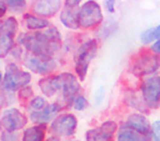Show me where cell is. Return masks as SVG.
Masks as SVG:
<instances>
[{"mask_svg": "<svg viewBox=\"0 0 160 141\" xmlns=\"http://www.w3.org/2000/svg\"><path fill=\"white\" fill-rule=\"evenodd\" d=\"M116 129H118L116 123H114V121H112V120L105 121V123L102 124L99 128L89 130V131L87 132V134H86V138H87L88 141L110 140V139L113 138Z\"/></svg>", "mask_w": 160, "mask_h": 141, "instance_id": "obj_11", "label": "cell"}, {"mask_svg": "<svg viewBox=\"0 0 160 141\" xmlns=\"http://www.w3.org/2000/svg\"><path fill=\"white\" fill-rule=\"evenodd\" d=\"M72 104H73V108H75V109L82 110L88 106V101L83 96L79 95V96H76L75 99H73Z\"/></svg>", "mask_w": 160, "mask_h": 141, "instance_id": "obj_24", "label": "cell"}, {"mask_svg": "<svg viewBox=\"0 0 160 141\" xmlns=\"http://www.w3.org/2000/svg\"><path fill=\"white\" fill-rule=\"evenodd\" d=\"M148 137L144 136L140 132L132 129L129 127H124L118 131V140L120 141H139V140H148Z\"/></svg>", "mask_w": 160, "mask_h": 141, "instance_id": "obj_20", "label": "cell"}, {"mask_svg": "<svg viewBox=\"0 0 160 141\" xmlns=\"http://www.w3.org/2000/svg\"><path fill=\"white\" fill-rule=\"evenodd\" d=\"M2 81V75H1V71H0V82Z\"/></svg>", "mask_w": 160, "mask_h": 141, "instance_id": "obj_34", "label": "cell"}, {"mask_svg": "<svg viewBox=\"0 0 160 141\" xmlns=\"http://www.w3.org/2000/svg\"><path fill=\"white\" fill-rule=\"evenodd\" d=\"M6 104V100H5V96H3L1 93H0V109L1 107H3V105Z\"/></svg>", "mask_w": 160, "mask_h": 141, "instance_id": "obj_33", "label": "cell"}, {"mask_svg": "<svg viewBox=\"0 0 160 141\" xmlns=\"http://www.w3.org/2000/svg\"><path fill=\"white\" fill-rule=\"evenodd\" d=\"M124 127L132 128V129L140 132L146 137L150 132V125H149L148 120L142 115L139 114H133L132 116H129V118L125 123Z\"/></svg>", "mask_w": 160, "mask_h": 141, "instance_id": "obj_16", "label": "cell"}, {"mask_svg": "<svg viewBox=\"0 0 160 141\" xmlns=\"http://www.w3.org/2000/svg\"><path fill=\"white\" fill-rule=\"evenodd\" d=\"M18 30V22L14 18H8L0 27V58L9 54L13 46L14 36Z\"/></svg>", "mask_w": 160, "mask_h": 141, "instance_id": "obj_6", "label": "cell"}, {"mask_svg": "<svg viewBox=\"0 0 160 141\" xmlns=\"http://www.w3.org/2000/svg\"><path fill=\"white\" fill-rule=\"evenodd\" d=\"M23 22H24L25 27L31 31H38V30L45 29L49 25V22L45 19L38 18V17L32 16V14L28 13L24 14L23 17Z\"/></svg>", "mask_w": 160, "mask_h": 141, "instance_id": "obj_19", "label": "cell"}, {"mask_svg": "<svg viewBox=\"0 0 160 141\" xmlns=\"http://www.w3.org/2000/svg\"><path fill=\"white\" fill-rule=\"evenodd\" d=\"M31 81V75L21 70L17 65L10 64L6 68L5 78H2V86L8 91H18L28 85Z\"/></svg>", "mask_w": 160, "mask_h": 141, "instance_id": "obj_4", "label": "cell"}, {"mask_svg": "<svg viewBox=\"0 0 160 141\" xmlns=\"http://www.w3.org/2000/svg\"><path fill=\"white\" fill-rule=\"evenodd\" d=\"M0 125H1V118H0Z\"/></svg>", "mask_w": 160, "mask_h": 141, "instance_id": "obj_35", "label": "cell"}, {"mask_svg": "<svg viewBox=\"0 0 160 141\" xmlns=\"http://www.w3.org/2000/svg\"><path fill=\"white\" fill-rule=\"evenodd\" d=\"M62 75V92L66 102H72L80 90V84L71 73H60Z\"/></svg>", "mask_w": 160, "mask_h": 141, "instance_id": "obj_13", "label": "cell"}, {"mask_svg": "<svg viewBox=\"0 0 160 141\" xmlns=\"http://www.w3.org/2000/svg\"><path fill=\"white\" fill-rule=\"evenodd\" d=\"M77 118L71 114H62L53 121L51 131L56 137H69L75 134Z\"/></svg>", "mask_w": 160, "mask_h": 141, "instance_id": "obj_8", "label": "cell"}, {"mask_svg": "<svg viewBox=\"0 0 160 141\" xmlns=\"http://www.w3.org/2000/svg\"><path fill=\"white\" fill-rule=\"evenodd\" d=\"M105 6H107L109 12H111V13H113L115 11V1L114 0H107L105 1Z\"/></svg>", "mask_w": 160, "mask_h": 141, "instance_id": "obj_30", "label": "cell"}, {"mask_svg": "<svg viewBox=\"0 0 160 141\" xmlns=\"http://www.w3.org/2000/svg\"><path fill=\"white\" fill-rule=\"evenodd\" d=\"M38 85H40V89L43 92V94H45L48 97L53 96L57 91L62 90V75H57L43 78L38 82Z\"/></svg>", "mask_w": 160, "mask_h": 141, "instance_id": "obj_15", "label": "cell"}, {"mask_svg": "<svg viewBox=\"0 0 160 141\" xmlns=\"http://www.w3.org/2000/svg\"><path fill=\"white\" fill-rule=\"evenodd\" d=\"M30 105H31V107L34 108L35 110H40V109H43V108L46 106V102H45V100L43 99V97L38 96V97H34V99L32 100Z\"/></svg>", "mask_w": 160, "mask_h": 141, "instance_id": "obj_25", "label": "cell"}, {"mask_svg": "<svg viewBox=\"0 0 160 141\" xmlns=\"http://www.w3.org/2000/svg\"><path fill=\"white\" fill-rule=\"evenodd\" d=\"M28 123V118L17 108H10L3 113L1 125L7 131H16L23 128Z\"/></svg>", "mask_w": 160, "mask_h": 141, "instance_id": "obj_10", "label": "cell"}, {"mask_svg": "<svg viewBox=\"0 0 160 141\" xmlns=\"http://www.w3.org/2000/svg\"><path fill=\"white\" fill-rule=\"evenodd\" d=\"M144 102L148 107L157 108L160 105V77H150L142 82Z\"/></svg>", "mask_w": 160, "mask_h": 141, "instance_id": "obj_7", "label": "cell"}, {"mask_svg": "<svg viewBox=\"0 0 160 141\" xmlns=\"http://www.w3.org/2000/svg\"><path fill=\"white\" fill-rule=\"evenodd\" d=\"M98 51V43L96 40H90L78 48L75 54V70L81 81L87 75L89 65Z\"/></svg>", "mask_w": 160, "mask_h": 141, "instance_id": "obj_3", "label": "cell"}, {"mask_svg": "<svg viewBox=\"0 0 160 141\" xmlns=\"http://www.w3.org/2000/svg\"><path fill=\"white\" fill-rule=\"evenodd\" d=\"M7 8H8L7 3H6L3 0H0V18H2V17L6 14Z\"/></svg>", "mask_w": 160, "mask_h": 141, "instance_id": "obj_31", "label": "cell"}, {"mask_svg": "<svg viewBox=\"0 0 160 141\" xmlns=\"http://www.w3.org/2000/svg\"><path fill=\"white\" fill-rule=\"evenodd\" d=\"M60 109H62V107L59 104H51V105H46L43 109L33 112L30 118L34 123L46 124L47 121H51Z\"/></svg>", "mask_w": 160, "mask_h": 141, "instance_id": "obj_14", "label": "cell"}, {"mask_svg": "<svg viewBox=\"0 0 160 141\" xmlns=\"http://www.w3.org/2000/svg\"><path fill=\"white\" fill-rule=\"evenodd\" d=\"M46 126L44 124H38V126L28 128L23 134L24 141H42L45 138Z\"/></svg>", "mask_w": 160, "mask_h": 141, "instance_id": "obj_18", "label": "cell"}, {"mask_svg": "<svg viewBox=\"0 0 160 141\" xmlns=\"http://www.w3.org/2000/svg\"><path fill=\"white\" fill-rule=\"evenodd\" d=\"M102 11L100 5L94 0H89L78 12V23L83 29H90L100 24L102 21Z\"/></svg>", "mask_w": 160, "mask_h": 141, "instance_id": "obj_5", "label": "cell"}, {"mask_svg": "<svg viewBox=\"0 0 160 141\" xmlns=\"http://www.w3.org/2000/svg\"><path fill=\"white\" fill-rule=\"evenodd\" d=\"M62 2L60 0H34L32 10L35 14L45 18L55 16L59 10Z\"/></svg>", "mask_w": 160, "mask_h": 141, "instance_id": "obj_12", "label": "cell"}, {"mask_svg": "<svg viewBox=\"0 0 160 141\" xmlns=\"http://www.w3.org/2000/svg\"><path fill=\"white\" fill-rule=\"evenodd\" d=\"M151 51H152L153 53L158 54V55L160 54V38H158L157 42L151 46Z\"/></svg>", "mask_w": 160, "mask_h": 141, "instance_id": "obj_32", "label": "cell"}, {"mask_svg": "<svg viewBox=\"0 0 160 141\" xmlns=\"http://www.w3.org/2000/svg\"><path fill=\"white\" fill-rule=\"evenodd\" d=\"M160 67V57L158 54H151L146 51H140L135 57L132 59L131 71L136 77H144V75L153 73Z\"/></svg>", "mask_w": 160, "mask_h": 141, "instance_id": "obj_2", "label": "cell"}, {"mask_svg": "<svg viewBox=\"0 0 160 141\" xmlns=\"http://www.w3.org/2000/svg\"><path fill=\"white\" fill-rule=\"evenodd\" d=\"M156 38H160V25H158L157 27H152L149 29L147 31L142 32V34L140 35V40L144 44L152 42Z\"/></svg>", "mask_w": 160, "mask_h": 141, "instance_id": "obj_21", "label": "cell"}, {"mask_svg": "<svg viewBox=\"0 0 160 141\" xmlns=\"http://www.w3.org/2000/svg\"><path fill=\"white\" fill-rule=\"evenodd\" d=\"M33 95V90L31 86H23L19 90V99L23 104H25L30 100V97H32Z\"/></svg>", "mask_w": 160, "mask_h": 141, "instance_id": "obj_23", "label": "cell"}, {"mask_svg": "<svg viewBox=\"0 0 160 141\" xmlns=\"http://www.w3.org/2000/svg\"><path fill=\"white\" fill-rule=\"evenodd\" d=\"M24 66L35 73L47 75L54 70L55 61L53 60V58H44L34 54H29L24 59Z\"/></svg>", "mask_w": 160, "mask_h": 141, "instance_id": "obj_9", "label": "cell"}, {"mask_svg": "<svg viewBox=\"0 0 160 141\" xmlns=\"http://www.w3.org/2000/svg\"><path fill=\"white\" fill-rule=\"evenodd\" d=\"M152 134L156 140H160V120H157L152 125Z\"/></svg>", "mask_w": 160, "mask_h": 141, "instance_id": "obj_26", "label": "cell"}, {"mask_svg": "<svg viewBox=\"0 0 160 141\" xmlns=\"http://www.w3.org/2000/svg\"><path fill=\"white\" fill-rule=\"evenodd\" d=\"M78 12L79 10L77 7L75 8H69L65 7L64 10L62 11L60 14V21L66 27L71 30H77L79 27V23H78Z\"/></svg>", "mask_w": 160, "mask_h": 141, "instance_id": "obj_17", "label": "cell"}, {"mask_svg": "<svg viewBox=\"0 0 160 141\" xmlns=\"http://www.w3.org/2000/svg\"><path fill=\"white\" fill-rule=\"evenodd\" d=\"M7 6L11 8L12 11L21 12L25 8V0H3Z\"/></svg>", "mask_w": 160, "mask_h": 141, "instance_id": "obj_22", "label": "cell"}, {"mask_svg": "<svg viewBox=\"0 0 160 141\" xmlns=\"http://www.w3.org/2000/svg\"><path fill=\"white\" fill-rule=\"evenodd\" d=\"M18 41L31 54L44 58H52L62 48V37L56 27H49L44 32L22 33Z\"/></svg>", "mask_w": 160, "mask_h": 141, "instance_id": "obj_1", "label": "cell"}, {"mask_svg": "<svg viewBox=\"0 0 160 141\" xmlns=\"http://www.w3.org/2000/svg\"><path fill=\"white\" fill-rule=\"evenodd\" d=\"M81 0H65V7L69 8H75L78 7Z\"/></svg>", "mask_w": 160, "mask_h": 141, "instance_id": "obj_29", "label": "cell"}, {"mask_svg": "<svg viewBox=\"0 0 160 141\" xmlns=\"http://www.w3.org/2000/svg\"><path fill=\"white\" fill-rule=\"evenodd\" d=\"M104 88L103 86H101L100 89H99L98 91H97V95H96V103L98 104V105H100L101 103H102L103 99H104Z\"/></svg>", "mask_w": 160, "mask_h": 141, "instance_id": "obj_27", "label": "cell"}, {"mask_svg": "<svg viewBox=\"0 0 160 141\" xmlns=\"http://www.w3.org/2000/svg\"><path fill=\"white\" fill-rule=\"evenodd\" d=\"M17 138H18V136L12 134L11 131H7L1 134V140H17Z\"/></svg>", "mask_w": 160, "mask_h": 141, "instance_id": "obj_28", "label": "cell"}]
</instances>
